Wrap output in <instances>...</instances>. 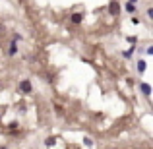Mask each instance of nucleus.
Segmentation results:
<instances>
[{
    "label": "nucleus",
    "mask_w": 153,
    "mask_h": 149,
    "mask_svg": "<svg viewBox=\"0 0 153 149\" xmlns=\"http://www.w3.org/2000/svg\"><path fill=\"white\" fill-rule=\"evenodd\" d=\"M19 89H22V93H31V91H33V85H31L29 79H22V82H19Z\"/></svg>",
    "instance_id": "1"
},
{
    "label": "nucleus",
    "mask_w": 153,
    "mask_h": 149,
    "mask_svg": "<svg viewBox=\"0 0 153 149\" xmlns=\"http://www.w3.org/2000/svg\"><path fill=\"white\" fill-rule=\"evenodd\" d=\"M108 12H111L112 16H116V14H118V12H120V4H118V2H114V0H112V2L108 4Z\"/></svg>",
    "instance_id": "2"
},
{
    "label": "nucleus",
    "mask_w": 153,
    "mask_h": 149,
    "mask_svg": "<svg viewBox=\"0 0 153 149\" xmlns=\"http://www.w3.org/2000/svg\"><path fill=\"white\" fill-rule=\"evenodd\" d=\"M140 89H142V93L146 95V97H149V95H151V87H149V83H140Z\"/></svg>",
    "instance_id": "3"
},
{
    "label": "nucleus",
    "mask_w": 153,
    "mask_h": 149,
    "mask_svg": "<svg viewBox=\"0 0 153 149\" xmlns=\"http://www.w3.org/2000/svg\"><path fill=\"white\" fill-rule=\"evenodd\" d=\"M8 54H10V56L18 54V45H16V41H12V43H10V47H8Z\"/></svg>",
    "instance_id": "4"
},
{
    "label": "nucleus",
    "mask_w": 153,
    "mask_h": 149,
    "mask_svg": "<svg viewBox=\"0 0 153 149\" xmlns=\"http://www.w3.org/2000/svg\"><path fill=\"white\" fill-rule=\"evenodd\" d=\"M72 23H76V25H78V23H82V14H72Z\"/></svg>",
    "instance_id": "5"
},
{
    "label": "nucleus",
    "mask_w": 153,
    "mask_h": 149,
    "mask_svg": "<svg viewBox=\"0 0 153 149\" xmlns=\"http://www.w3.org/2000/svg\"><path fill=\"white\" fill-rule=\"evenodd\" d=\"M136 10H138V8H136V4H132V2H126V12H130V14H134Z\"/></svg>",
    "instance_id": "6"
},
{
    "label": "nucleus",
    "mask_w": 153,
    "mask_h": 149,
    "mask_svg": "<svg viewBox=\"0 0 153 149\" xmlns=\"http://www.w3.org/2000/svg\"><path fill=\"white\" fill-rule=\"evenodd\" d=\"M138 70H140V74L146 72V62H143V60H140V62H138Z\"/></svg>",
    "instance_id": "7"
},
{
    "label": "nucleus",
    "mask_w": 153,
    "mask_h": 149,
    "mask_svg": "<svg viewBox=\"0 0 153 149\" xmlns=\"http://www.w3.org/2000/svg\"><path fill=\"white\" fill-rule=\"evenodd\" d=\"M134 50H136V49H128L126 52H124V58H130V56L134 54Z\"/></svg>",
    "instance_id": "8"
},
{
    "label": "nucleus",
    "mask_w": 153,
    "mask_h": 149,
    "mask_svg": "<svg viewBox=\"0 0 153 149\" xmlns=\"http://www.w3.org/2000/svg\"><path fill=\"white\" fill-rule=\"evenodd\" d=\"M83 143H85L87 147H91V145H93V139H91V138H85V139H83Z\"/></svg>",
    "instance_id": "9"
},
{
    "label": "nucleus",
    "mask_w": 153,
    "mask_h": 149,
    "mask_svg": "<svg viewBox=\"0 0 153 149\" xmlns=\"http://www.w3.org/2000/svg\"><path fill=\"white\" fill-rule=\"evenodd\" d=\"M146 54H147V56H151V54H153V47H151V45L146 49Z\"/></svg>",
    "instance_id": "10"
},
{
    "label": "nucleus",
    "mask_w": 153,
    "mask_h": 149,
    "mask_svg": "<svg viewBox=\"0 0 153 149\" xmlns=\"http://www.w3.org/2000/svg\"><path fill=\"white\" fill-rule=\"evenodd\" d=\"M47 145H49V147L54 145V138H49V139H47Z\"/></svg>",
    "instance_id": "11"
},
{
    "label": "nucleus",
    "mask_w": 153,
    "mask_h": 149,
    "mask_svg": "<svg viewBox=\"0 0 153 149\" xmlns=\"http://www.w3.org/2000/svg\"><path fill=\"white\" fill-rule=\"evenodd\" d=\"M147 18L153 19V8H147Z\"/></svg>",
    "instance_id": "12"
},
{
    "label": "nucleus",
    "mask_w": 153,
    "mask_h": 149,
    "mask_svg": "<svg viewBox=\"0 0 153 149\" xmlns=\"http://www.w3.org/2000/svg\"><path fill=\"white\" fill-rule=\"evenodd\" d=\"M128 2H132V4H136V2H138V0H128Z\"/></svg>",
    "instance_id": "13"
},
{
    "label": "nucleus",
    "mask_w": 153,
    "mask_h": 149,
    "mask_svg": "<svg viewBox=\"0 0 153 149\" xmlns=\"http://www.w3.org/2000/svg\"><path fill=\"white\" fill-rule=\"evenodd\" d=\"M2 149H8V147H2Z\"/></svg>",
    "instance_id": "14"
},
{
    "label": "nucleus",
    "mask_w": 153,
    "mask_h": 149,
    "mask_svg": "<svg viewBox=\"0 0 153 149\" xmlns=\"http://www.w3.org/2000/svg\"><path fill=\"white\" fill-rule=\"evenodd\" d=\"M0 118H2V114H0Z\"/></svg>",
    "instance_id": "15"
}]
</instances>
